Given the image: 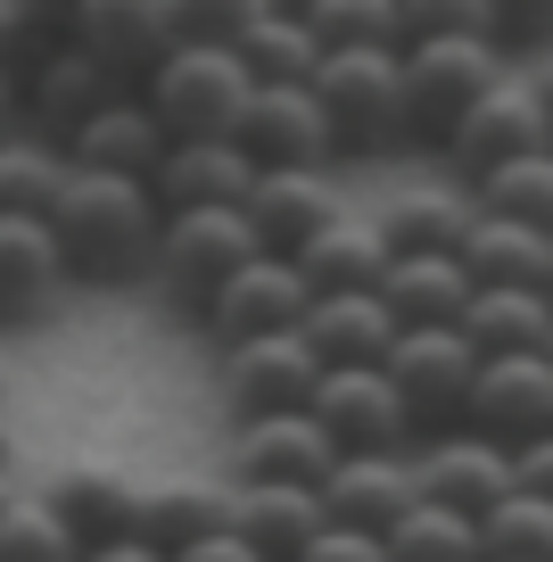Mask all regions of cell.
Returning a JSON list of instances; mask_svg holds the SVG:
<instances>
[{"mask_svg": "<svg viewBox=\"0 0 553 562\" xmlns=\"http://www.w3.org/2000/svg\"><path fill=\"white\" fill-rule=\"evenodd\" d=\"M42 224H50L67 273L124 281V273H140L149 248H157V199H149V182H133V175H67L58 199L42 207Z\"/></svg>", "mask_w": 553, "mask_h": 562, "instance_id": "obj_1", "label": "cell"}, {"mask_svg": "<svg viewBox=\"0 0 553 562\" xmlns=\"http://www.w3.org/2000/svg\"><path fill=\"white\" fill-rule=\"evenodd\" d=\"M248 100V67L215 42H173L149 75H140V108L157 116L166 140H224Z\"/></svg>", "mask_w": 553, "mask_h": 562, "instance_id": "obj_2", "label": "cell"}, {"mask_svg": "<svg viewBox=\"0 0 553 562\" xmlns=\"http://www.w3.org/2000/svg\"><path fill=\"white\" fill-rule=\"evenodd\" d=\"M314 108L330 124V149H381L405 133V83L397 50H323L306 75Z\"/></svg>", "mask_w": 553, "mask_h": 562, "instance_id": "obj_3", "label": "cell"}, {"mask_svg": "<svg viewBox=\"0 0 553 562\" xmlns=\"http://www.w3.org/2000/svg\"><path fill=\"white\" fill-rule=\"evenodd\" d=\"M248 257H257V240H248L240 207H173V215H157L149 265H157V281H166V299L191 306V315L224 290V273H240Z\"/></svg>", "mask_w": 553, "mask_h": 562, "instance_id": "obj_4", "label": "cell"}, {"mask_svg": "<svg viewBox=\"0 0 553 562\" xmlns=\"http://www.w3.org/2000/svg\"><path fill=\"white\" fill-rule=\"evenodd\" d=\"M471 372H479V356H471V339L454 331V323H397V339H388V356H381V381L397 389V405H405L414 430L421 422L454 430Z\"/></svg>", "mask_w": 553, "mask_h": 562, "instance_id": "obj_5", "label": "cell"}, {"mask_svg": "<svg viewBox=\"0 0 553 562\" xmlns=\"http://www.w3.org/2000/svg\"><path fill=\"white\" fill-rule=\"evenodd\" d=\"M397 83H405V133L447 140V124L463 116L487 83H504V50L496 42H405Z\"/></svg>", "mask_w": 553, "mask_h": 562, "instance_id": "obj_6", "label": "cell"}, {"mask_svg": "<svg viewBox=\"0 0 553 562\" xmlns=\"http://www.w3.org/2000/svg\"><path fill=\"white\" fill-rule=\"evenodd\" d=\"M454 430H471V439H487V447L545 439L553 430V364L545 356H479Z\"/></svg>", "mask_w": 553, "mask_h": 562, "instance_id": "obj_7", "label": "cell"}, {"mask_svg": "<svg viewBox=\"0 0 553 562\" xmlns=\"http://www.w3.org/2000/svg\"><path fill=\"white\" fill-rule=\"evenodd\" d=\"M306 414L339 456H397L414 439V422H405L397 389L381 381V364H330L323 381L306 389Z\"/></svg>", "mask_w": 553, "mask_h": 562, "instance_id": "obj_8", "label": "cell"}, {"mask_svg": "<svg viewBox=\"0 0 553 562\" xmlns=\"http://www.w3.org/2000/svg\"><path fill=\"white\" fill-rule=\"evenodd\" d=\"M224 140L257 175H273V166L323 175V158H330V124H323V108H314L306 83H248V100H240V116H232Z\"/></svg>", "mask_w": 553, "mask_h": 562, "instance_id": "obj_9", "label": "cell"}, {"mask_svg": "<svg viewBox=\"0 0 553 562\" xmlns=\"http://www.w3.org/2000/svg\"><path fill=\"white\" fill-rule=\"evenodd\" d=\"M438 149H447L471 182L496 175V166H512V158H545V100H537V83H512V75L487 83L479 100L447 124Z\"/></svg>", "mask_w": 553, "mask_h": 562, "instance_id": "obj_10", "label": "cell"}, {"mask_svg": "<svg viewBox=\"0 0 553 562\" xmlns=\"http://www.w3.org/2000/svg\"><path fill=\"white\" fill-rule=\"evenodd\" d=\"M297 315H306V281H297L290 257H264V248L240 265V273H224V290L199 306V323L215 331V348L257 339V331H297Z\"/></svg>", "mask_w": 553, "mask_h": 562, "instance_id": "obj_11", "label": "cell"}, {"mask_svg": "<svg viewBox=\"0 0 553 562\" xmlns=\"http://www.w3.org/2000/svg\"><path fill=\"white\" fill-rule=\"evenodd\" d=\"M67 42L124 83V75H149L173 50V9L166 0H83L67 18Z\"/></svg>", "mask_w": 553, "mask_h": 562, "instance_id": "obj_12", "label": "cell"}, {"mask_svg": "<svg viewBox=\"0 0 553 562\" xmlns=\"http://www.w3.org/2000/svg\"><path fill=\"white\" fill-rule=\"evenodd\" d=\"M323 381V364L306 356V339L297 331H257V339H232L224 348V397L232 414H290V405H306V389Z\"/></svg>", "mask_w": 553, "mask_h": 562, "instance_id": "obj_13", "label": "cell"}, {"mask_svg": "<svg viewBox=\"0 0 553 562\" xmlns=\"http://www.w3.org/2000/svg\"><path fill=\"white\" fill-rule=\"evenodd\" d=\"M330 456H339V447L314 430L306 405H290V414H248V422H240V439H232V472H240V488H257V480L314 488V480L330 472Z\"/></svg>", "mask_w": 553, "mask_h": 562, "instance_id": "obj_14", "label": "cell"}, {"mask_svg": "<svg viewBox=\"0 0 553 562\" xmlns=\"http://www.w3.org/2000/svg\"><path fill=\"white\" fill-rule=\"evenodd\" d=\"M314 496H323V521L372 529V538H381V529L397 521L405 505H421L405 447H397V456H330V472L314 480Z\"/></svg>", "mask_w": 553, "mask_h": 562, "instance_id": "obj_15", "label": "cell"}, {"mask_svg": "<svg viewBox=\"0 0 553 562\" xmlns=\"http://www.w3.org/2000/svg\"><path fill=\"white\" fill-rule=\"evenodd\" d=\"M330 215H339V199H330L323 175H306V166H273V175H248L240 191V224L248 240L264 248V257H290L306 232H323Z\"/></svg>", "mask_w": 553, "mask_h": 562, "instance_id": "obj_16", "label": "cell"}, {"mask_svg": "<svg viewBox=\"0 0 553 562\" xmlns=\"http://www.w3.org/2000/svg\"><path fill=\"white\" fill-rule=\"evenodd\" d=\"M157 149H166V133H157V116L140 100H108V108H91L83 124H75L67 140H58V158H67V175H133V182H149V166H157Z\"/></svg>", "mask_w": 553, "mask_h": 562, "instance_id": "obj_17", "label": "cell"}, {"mask_svg": "<svg viewBox=\"0 0 553 562\" xmlns=\"http://www.w3.org/2000/svg\"><path fill=\"white\" fill-rule=\"evenodd\" d=\"M108 100H116V75L91 67L75 42H58V50L18 83V116H34V140H50V149L91 116V108H108Z\"/></svg>", "mask_w": 553, "mask_h": 562, "instance_id": "obj_18", "label": "cell"}, {"mask_svg": "<svg viewBox=\"0 0 553 562\" xmlns=\"http://www.w3.org/2000/svg\"><path fill=\"white\" fill-rule=\"evenodd\" d=\"M248 175H257V166H248L232 140H166L157 166H149V199H157V215H173V207H240Z\"/></svg>", "mask_w": 553, "mask_h": 562, "instance_id": "obj_19", "label": "cell"}, {"mask_svg": "<svg viewBox=\"0 0 553 562\" xmlns=\"http://www.w3.org/2000/svg\"><path fill=\"white\" fill-rule=\"evenodd\" d=\"M297 339H306L314 364H381L388 339H397V315H388L372 290H339V299H306L297 315Z\"/></svg>", "mask_w": 553, "mask_h": 562, "instance_id": "obj_20", "label": "cell"}, {"mask_svg": "<svg viewBox=\"0 0 553 562\" xmlns=\"http://www.w3.org/2000/svg\"><path fill=\"white\" fill-rule=\"evenodd\" d=\"M297 281H306V299H339V290H372L388 265V240L372 232V215H330L323 232L290 248Z\"/></svg>", "mask_w": 553, "mask_h": 562, "instance_id": "obj_21", "label": "cell"}, {"mask_svg": "<svg viewBox=\"0 0 553 562\" xmlns=\"http://www.w3.org/2000/svg\"><path fill=\"white\" fill-rule=\"evenodd\" d=\"M414 488L430 496V505L479 521V513L504 496V447L471 439V430H438V439L421 447V463H414Z\"/></svg>", "mask_w": 553, "mask_h": 562, "instance_id": "obj_22", "label": "cell"}, {"mask_svg": "<svg viewBox=\"0 0 553 562\" xmlns=\"http://www.w3.org/2000/svg\"><path fill=\"white\" fill-rule=\"evenodd\" d=\"M454 265L471 273V290H545L553 248H545V232H529V224L471 215L463 240H454Z\"/></svg>", "mask_w": 553, "mask_h": 562, "instance_id": "obj_23", "label": "cell"}, {"mask_svg": "<svg viewBox=\"0 0 553 562\" xmlns=\"http://www.w3.org/2000/svg\"><path fill=\"white\" fill-rule=\"evenodd\" d=\"M207 529H232V488H207V480H149L133 488V538H149L157 554H182Z\"/></svg>", "mask_w": 553, "mask_h": 562, "instance_id": "obj_24", "label": "cell"}, {"mask_svg": "<svg viewBox=\"0 0 553 562\" xmlns=\"http://www.w3.org/2000/svg\"><path fill=\"white\" fill-rule=\"evenodd\" d=\"M133 488H140V480L116 472V463H67L42 505L67 521L75 546H100V538H124V529H133Z\"/></svg>", "mask_w": 553, "mask_h": 562, "instance_id": "obj_25", "label": "cell"}, {"mask_svg": "<svg viewBox=\"0 0 553 562\" xmlns=\"http://www.w3.org/2000/svg\"><path fill=\"white\" fill-rule=\"evenodd\" d=\"M454 331L471 339V356H545L553 306H545V290H471Z\"/></svg>", "mask_w": 553, "mask_h": 562, "instance_id": "obj_26", "label": "cell"}, {"mask_svg": "<svg viewBox=\"0 0 553 562\" xmlns=\"http://www.w3.org/2000/svg\"><path fill=\"white\" fill-rule=\"evenodd\" d=\"M232 529L257 546L264 562H290L297 546L323 529V496L290 488V480H257V488H232Z\"/></svg>", "mask_w": 553, "mask_h": 562, "instance_id": "obj_27", "label": "cell"}, {"mask_svg": "<svg viewBox=\"0 0 553 562\" xmlns=\"http://www.w3.org/2000/svg\"><path fill=\"white\" fill-rule=\"evenodd\" d=\"M58 273H67V265H58L50 224H42V215H0V323L42 315Z\"/></svg>", "mask_w": 553, "mask_h": 562, "instance_id": "obj_28", "label": "cell"}, {"mask_svg": "<svg viewBox=\"0 0 553 562\" xmlns=\"http://www.w3.org/2000/svg\"><path fill=\"white\" fill-rule=\"evenodd\" d=\"M372 299L397 323H454L463 299H471V273L454 265V248H438V257H388L381 281H372Z\"/></svg>", "mask_w": 553, "mask_h": 562, "instance_id": "obj_29", "label": "cell"}, {"mask_svg": "<svg viewBox=\"0 0 553 562\" xmlns=\"http://www.w3.org/2000/svg\"><path fill=\"white\" fill-rule=\"evenodd\" d=\"M471 224V207L454 191H397L381 215H372V232L388 240V257H438V248H454Z\"/></svg>", "mask_w": 553, "mask_h": 562, "instance_id": "obj_30", "label": "cell"}, {"mask_svg": "<svg viewBox=\"0 0 553 562\" xmlns=\"http://www.w3.org/2000/svg\"><path fill=\"white\" fill-rule=\"evenodd\" d=\"M381 554L388 562H479V529H471V513H447L421 496L381 529Z\"/></svg>", "mask_w": 553, "mask_h": 562, "instance_id": "obj_31", "label": "cell"}, {"mask_svg": "<svg viewBox=\"0 0 553 562\" xmlns=\"http://www.w3.org/2000/svg\"><path fill=\"white\" fill-rule=\"evenodd\" d=\"M232 58L248 67V83H306L314 58H323V42L306 34V18H290V9H264V18L248 25L240 42H232Z\"/></svg>", "mask_w": 553, "mask_h": 562, "instance_id": "obj_32", "label": "cell"}, {"mask_svg": "<svg viewBox=\"0 0 553 562\" xmlns=\"http://www.w3.org/2000/svg\"><path fill=\"white\" fill-rule=\"evenodd\" d=\"M297 18H306V34L323 50H405L397 0H306Z\"/></svg>", "mask_w": 553, "mask_h": 562, "instance_id": "obj_33", "label": "cell"}, {"mask_svg": "<svg viewBox=\"0 0 553 562\" xmlns=\"http://www.w3.org/2000/svg\"><path fill=\"white\" fill-rule=\"evenodd\" d=\"M471 529H479V562H545L553 554V505L545 496H496Z\"/></svg>", "mask_w": 553, "mask_h": 562, "instance_id": "obj_34", "label": "cell"}, {"mask_svg": "<svg viewBox=\"0 0 553 562\" xmlns=\"http://www.w3.org/2000/svg\"><path fill=\"white\" fill-rule=\"evenodd\" d=\"M471 191H479V207H471V215L529 224V232L553 224V158H512V166H496V175H479Z\"/></svg>", "mask_w": 553, "mask_h": 562, "instance_id": "obj_35", "label": "cell"}, {"mask_svg": "<svg viewBox=\"0 0 553 562\" xmlns=\"http://www.w3.org/2000/svg\"><path fill=\"white\" fill-rule=\"evenodd\" d=\"M67 182V158L34 133H0V215H42Z\"/></svg>", "mask_w": 553, "mask_h": 562, "instance_id": "obj_36", "label": "cell"}, {"mask_svg": "<svg viewBox=\"0 0 553 562\" xmlns=\"http://www.w3.org/2000/svg\"><path fill=\"white\" fill-rule=\"evenodd\" d=\"M83 546L67 538V521H58L50 505H34V496H18V505L0 513V562H75Z\"/></svg>", "mask_w": 553, "mask_h": 562, "instance_id": "obj_37", "label": "cell"}, {"mask_svg": "<svg viewBox=\"0 0 553 562\" xmlns=\"http://www.w3.org/2000/svg\"><path fill=\"white\" fill-rule=\"evenodd\" d=\"M405 42H487V0H397Z\"/></svg>", "mask_w": 553, "mask_h": 562, "instance_id": "obj_38", "label": "cell"}, {"mask_svg": "<svg viewBox=\"0 0 553 562\" xmlns=\"http://www.w3.org/2000/svg\"><path fill=\"white\" fill-rule=\"evenodd\" d=\"M166 9H173V42H215V50H232L264 18V0H166Z\"/></svg>", "mask_w": 553, "mask_h": 562, "instance_id": "obj_39", "label": "cell"}, {"mask_svg": "<svg viewBox=\"0 0 553 562\" xmlns=\"http://www.w3.org/2000/svg\"><path fill=\"white\" fill-rule=\"evenodd\" d=\"M50 50H58L50 25H34L25 9H9V0H0V75H9V83H25V75H34Z\"/></svg>", "mask_w": 553, "mask_h": 562, "instance_id": "obj_40", "label": "cell"}, {"mask_svg": "<svg viewBox=\"0 0 553 562\" xmlns=\"http://www.w3.org/2000/svg\"><path fill=\"white\" fill-rule=\"evenodd\" d=\"M553 25V0H487V42H512V50H537Z\"/></svg>", "mask_w": 553, "mask_h": 562, "instance_id": "obj_41", "label": "cell"}, {"mask_svg": "<svg viewBox=\"0 0 553 562\" xmlns=\"http://www.w3.org/2000/svg\"><path fill=\"white\" fill-rule=\"evenodd\" d=\"M290 562H388V554H381V538H372V529H347V521H323V529H314V538L297 546Z\"/></svg>", "mask_w": 553, "mask_h": 562, "instance_id": "obj_42", "label": "cell"}, {"mask_svg": "<svg viewBox=\"0 0 553 562\" xmlns=\"http://www.w3.org/2000/svg\"><path fill=\"white\" fill-rule=\"evenodd\" d=\"M504 496H545L553 505V439L504 447Z\"/></svg>", "mask_w": 553, "mask_h": 562, "instance_id": "obj_43", "label": "cell"}, {"mask_svg": "<svg viewBox=\"0 0 553 562\" xmlns=\"http://www.w3.org/2000/svg\"><path fill=\"white\" fill-rule=\"evenodd\" d=\"M173 562H264V554L240 538V529H207V538H191V546H182Z\"/></svg>", "mask_w": 553, "mask_h": 562, "instance_id": "obj_44", "label": "cell"}, {"mask_svg": "<svg viewBox=\"0 0 553 562\" xmlns=\"http://www.w3.org/2000/svg\"><path fill=\"white\" fill-rule=\"evenodd\" d=\"M75 562H166V554H157L149 538H133V529H124V538H100V546H83Z\"/></svg>", "mask_w": 553, "mask_h": 562, "instance_id": "obj_45", "label": "cell"}, {"mask_svg": "<svg viewBox=\"0 0 553 562\" xmlns=\"http://www.w3.org/2000/svg\"><path fill=\"white\" fill-rule=\"evenodd\" d=\"M9 9H25V18H34V25H50V34L67 42V18H75V9H83V0H9Z\"/></svg>", "mask_w": 553, "mask_h": 562, "instance_id": "obj_46", "label": "cell"}, {"mask_svg": "<svg viewBox=\"0 0 553 562\" xmlns=\"http://www.w3.org/2000/svg\"><path fill=\"white\" fill-rule=\"evenodd\" d=\"M0 133H18V83L0 75Z\"/></svg>", "mask_w": 553, "mask_h": 562, "instance_id": "obj_47", "label": "cell"}, {"mask_svg": "<svg viewBox=\"0 0 553 562\" xmlns=\"http://www.w3.org/2000/svg\"><path fill=\"white\" fill-rule=\"evenodd\" d=\"M9 505H18V480H9V463H0V513H9Z\"/></svg>", "mask_w": 553, "mask_h": 562, "instance_id": "obj_48", "label": "cell"}, {"mask_svg": "<svg viewBox=\"0 0 553 562\" xmlns=\"http://www.w3.org/2000/svg\"><path fill=\"white\" fill-rule=\"evenodd\" d=\"M0 463H9V414H0Z\"/></svg>", "mask_w": 553, "mask_h": 562, "instance_id": "obj_49", "label": "cell"}, {"mask_svg": "<svg viewBox=\"0 0 553 562\" xmlns=\"http://www.w3.org/2000/svg\"><path fill=\"white\" fill-rule=\"evenodd\" d=\"M264 9H290V18H297V9H306V0H264Z\"/></svg>", "mask_w": 553, "mask_h": 562, "instance_id": "obj_50", "label": "cell"}, {"mask_svg": "<svg viewBox=\"0 0 553 562\" xmlns=\"http://www.w3.org/2000/svg\"><path fill=\"white\" fill-rule=\"evenodd\" d=\"M0 389H9V356H0Z\"/></svg>", "mask_w": 553, "mask_h": 562, "instance_id": "obj_51", "label": "cell"}]
</instances>
